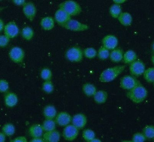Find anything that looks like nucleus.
Wrapping results in <instances>:
<instances>
[{"mask_svg":"<svg viewBox=\"0 0 154 142\" xmlns=\"http://www.w3.org/2000/svg\"><path fill=\"white\" fill-rule=\"evenodd\" d=\"M6 135L3 133V132H1L0 133V141L1 142H4L6 140Z\"/></svg>","mask_w":154,"mask_h":142,"instance_id":"obj_42","label":"nucleus"},{"mask_svg":"<svg viewBox=\"0 0 154 142\" xmlns=\"http://www.w3.org/2000/svg\"><path fill=\"white\" fill-rule=\"evenodd\" d=\"M2 132L7 136H11L15 133V127L14 125L11 123L5 124L2 128Z\"/></svg>","mask_w":154,"mask_h":142,"instance_id":"obj_31","label":"nucleus"},{"mask_svg":"<svg viewBox=\"0 0 154 142\" xmlns=\"http://www.w3.org/2000/svg\"><path fill=\"white\" fill-rule=\"evenodd\" d=\"M110 15L114 18H118L119 16L122 13V8L120 5L117 4H113L109 9Z\"/></svg>","mask_w":154,"mask_h":142,"instance_id":"obj_29","label":"nucleus"},{"mask_svg":"<svg viewBox=\"0 0 154 142\" xmlns=\"http://www.w3.org/2000/svg\"><path fill=\"white\" fill-rule=\"evenodd\" d=\"M145 70V64L143 62L140 60H136L130 64V73L131 75L134 77H140L143 74Z\"/></svg>","mask_w":154,"mask_h":142,"instance_id":"obj_6","label":"nucleus"},{"mask_svg":"<svg viewBox=\"0 0 154 142\" xmlns=\"http://www.w3.org/2000/svg\"><path fill=\"white\" fill-rule=\"evenodd\" d=\"M123 52L122 50L116 48L113 50L110 53V60L114 63H119L123 60Z\"/></svg>","mask_w":154,"mask_h":142,"instance_id":"obj_19","label":"nucleus"},{"mask_svg":"<svg viewBox=\"0 0 154 142\" xmlns=\"http://www.w3.org/2000/svg\"><path fill=\"white\" fill-rule=\"evenodd\" d=\"M55 19L60 25L63 26L71 20V16L64 10L59 8L56 11L55 14Z\"/></svg>","mask_w":154,"mask_h":142,"instance_id":"obj_13","label":"nucleus"},{"mask_svg":"<svg viewBox=\"0 0 154 142\" xmlns=\"http://www.w3.org/2000/svg\"><path fill=\"white\" fill-rule=\"evenodd\" d=\"M40 24L43 29L46 31H49L54 28L55 23L52 17H46L42 19Z\"/></svg>","mask_w":154,"mask_h":142,"instance_id":"obj_20","label":"nucleus"},{"mask_svg":"<svg viewBox=\"0 0 154 142\" xmlns=\"http://www.w3.org/2000/svg\"><path fill=\"white\" fill-rule=\"evenodd\" d=\"M18 102V98L17 94L12 92L7 93L5 97V105L9 108H12L17 105Z\"/></svg>","mask_w":154,"mask_h":142,"instance_id":"obj_17","label":"nucleus"},{"mask_svg":"<svg viewBox=\"0 0 154 142\" xmlns=\"http://www.w3.org/2000/svg\"><path fill=\"white\" fill-rule=\"evenodd\" d=\"M5 27V25H4V23L3 21H2V20L1 19V20H0V31L1 32L4 29Z\"/></svg>","mask_w":154,"mask_h":142,"instance_id":"obj_44","label":"nucleus"},{"mask_svg":"<svg viewBox=\"0 0 154 142\" xmlns=\"http://www.w3.org/2000/svg\"><path fill=\"white\" fill-rule=\"evenodd\" d=\"M92 142H101V140H100L99 139H97V138H95V139H94V140H92Z\"/></svg>","mask_w":154,"mask_h":142,"instance_id":"obj_46","label":"nucleus"},{"mask_svg":"<svg viewBox=\"0 0 154 142\" xmlns=\"http://www.w3.org/2000/svg\"><path fill=\"white\" fill-rule=\"evenodd\" d=\"M10 38L7 37L5 35H1L0 37V46L1 47H6L9 43Z\"/></svg>","mask_w":154,"mask_h":142,"instance_id":"obj_39","label":"nucleus"},{"mask_svg":"<svg viewBox=\"0 0 154 142\" xmlns=\"http://www.w3.org/2000/svg\"><path fill=\"white\" fill-rule=\"evenodd\" d=\"M83 93L87 97H94L97 92L96 87L90 83H86L83 85L82 86Z\"/></svg>","mask_w":154,"mask_h":142,"instance_id":"obj_25","label":"nucleus"},{"mask_svg":"<svg viewBox=\"0 0 154 142\" xmlns=\"http://www.w3.org/2000/svg\"><path fill=\"white\" fill-rule=\"evenodd\" d=\"M60 135L57 130L45 131L43 135V139L45 141L48 142H57L59 141Z\"/></svg>","mask_w":154,"mask_h":142,"instance_id":"obj_16","label":"nucleus"},{"mask_svg":"<svg viewBox=\"0 0 154 142\" xmlns=\"http://www.w3.org/2000/svg\"><path fill=\"white\" fill-rule=\"evenodd\" d=\"M125 0H114L113 1V2L115 4L119 5L121 4L124 3L125 2Z\"/></svg>","mask_w":154,"mask_h":142,"instance_id":"obj_45","label":"nucleus"},{"mask_svg":"<svg viewBox=\"0 0 154 142\" xmlns=\"http://www.w3.org/2000/svg\"><path fill=\"white\" fill-rule=\"evenodd\" d=\"M137 56L134 50H129L123 55V60L125 63L131 64L137 60Z\"/></svg>","mask_w":154,"mask_h":142,"instance_id":"obj_24","label":"nucleus"},{"mask_svg":"<svg viewBox=\"0 0 154 142\" xmlns=\"http://www.w3.org/2000/svg\"><path fill=\"white\" fill-rule=\"evenodd\" d=\"M9 56L12 61L19 63L23 61L25 56L24 51L19 47H14L9 51Z\"/></svg>","mask_w":154,"mask_h":142,"instance_id":"obj_9","label":"nucleus"},{"mask_svg":"<svg viewBox=\"0 0 154 142\" xmlns=\"http://www.w3.org/2000/svg\"><path fill=\"white\" fill-rule=\"evenodd\" d=\"M21 35L24 39L30 40L34 37V31L30 27H25L22 30Z\"/></svg>","mask_w":154,"mask_h":142,"instance_id":"obj_30","label":"nucleus"},{"mask_svg":"<svg viewBox=\"0 0 154 142\" xmlns=\"http://www.w3.org/2000/svg\"><path fill=\"white\" fill-rule=\"evenodd\" d=\"M110 53L109 50L107 49L102 46L100 47L98 50L97 56L99 59H100V60H104L109 57Z\"/></svg>","mask_w":154,"mask_h":142,"instance_id":"obj_32","label":"nucleus"},{"mask_svg":"<svg viewBox=\"0 0 154 142\" xmlns=\"http://www.w3.org/2000/svg\"><path fill=\"white\" fill-rule=\"evenodd\" d=\"M72 118L68 112L62 111L57 114L55 119L56 123L60 126H66L72 121Z\"/></svg>","mask_w":154,"mask_h":142,"instance_id":"obj_14","label":"nucleus"},{"mask_svg":"<svg viewBox=\"0 0 154 142\" xmlns=\"http://www.w3.org/2000/svg\"><path fill=\"white\" fill-rule=\"evenodd\" d=\"M24 14L26 18L32 21L35 17L37 9L35 5L32 2H26L23 8Z\"/></svg>","mask_w":154,"mask_h":142,"instance_id":"obj_11","label":"nucleus"},{"mask_svg":"<svg viewBox=\"0 0 154 142\" xmlns=\"http://www.w3.org/2000/svg\"><path fill=\"white\" fill-rule=\"evenodd\" d=\"M52 72L49 68H44L41 72V77L45 81H50L52 78Z\"/></svg>","mask_w":154,"mask_h":142,"instance_id":"obj_35","label":"nucleus"},{"mask_svg":"<svg viewBox=\"0 0 154 142\" xmlns=\"http://www.w3.org/2000/svg\"><path fill=\"white\" fill-rule=\"evenodd\" d=\"M9 89L8 82L4 79H1L0 81V91L1 93H5Z\"/></svg>","mask_w":154,"mask_h":142,"instance_id":"obj_38","label":"nucleus"},{"mask_svg":"<svg viewBox=\"0 0 154 142\" xmlns=\"http://www.w3.org/2000/svg\"><path fill=\"white\" fill-rule=\"evenodd\" d=\"M144 79L149 83H152L154 81V69L153 67H149L145 69L143 74Z\"/></svg>","mask_w":154,"mask_h":142,"instance_id":"obj_27","label":"nucleus"},{"mask_svg":"<svg viewBox=\"0 0 154 142\" xmlns=\"http://www.w3.org/2000/svg\"><path fill=\"white\" fill-rule=\"evenodd\" d=\"M60 8L65 11L70 16L79 15L82 12V8L77 2L74 1H66L60 4Z\"/></svg>","mask_w":154,"mask_h":142,"instance_id":"obj_3","label":"nucleus"},{"mask_svg":"<svg viewBox=\"0 0 154 142\" xmlns=\"http://www.w3.org/2000/svg\"><path fill=\"white\" fill-rule=\"evenodd\" d=\"M65 56L69 61L78 63L83 59V51L79 47H73L66 51Z\"/></svg>","mask_w":154,"mask_h":142,"instance_id":"obj_4","label":"nucleus"},{"mask_svg":"<svg viewBox=\"0 0 154 142\" xmlns=\"http://www.w3.org/2000/svg\"><path fill=\"white\" fill-rule=\"evenodd\" d=\"M42 126L45 131L54 130L56 127V122L53 119H46L43 123Z\"/></svg>","mask_w":154,"mask_h":142,"instance_id":"obj_26","label":"nucleus"},{"mask_svg":"<svg viewBox=\"0 0 154 142\" xmlns=\"http://www.w3.org/2000/svg\"><path fill=\"white\" fill-rule=\"evenodd\" d=\"M43 114L46 119H54L57 115V109L54 105L46 106L43 110Z\"/></svg>","mask_w":154,"mask_h":142,"instance_id":"obj_23","label":"nucleus"},{"mask_svg":"<svg viewBox=\"0 0 154 142\" xmlns=\"http://www.w3.org/2000/svg\"><path fill=\"white\" fill-rule=\"evenodd\" d=\"M44 131L42 126L39 124H35L30 126L29 131L30 135L33 138L41 137Z\"/></svg>","mask_w":154,"mask_h":142,"instance_id":"obj_18","label":"nucleus"},{"mask_svg":"<svg viewBox=\"0 0 154 142\" xmlns=\"http://www.w3.org/2000/svg\"><path fill=\"white\" fill-rule=\"evenodd\" d=\"M44 140L43 138L42 139L41 137H39V138H33L31 140V142H44Z\"/></svg>","mask_w":154,"mask_h":142,"instance_id":"obj_43","label":"nucleus"},{"mask_svg":"<svg viewBox=\"0 0 154 142\" xmlns=\"http://www.w3.org/2000/svg\"><path fill=\"white\" fill-rule=\"evenodd\" d=\"M118 19L119 22L125 26H129L131 25L133 21L131 14L127 12H122L119 16Z\"/></svg>","mask_w":154,"mask_h":142,"instance_id":"obj_21","label":"nucleus"},{"mask_svg":"<svg viewBox=\"0 0 154 142\" xmlns=\"http://www.w3.org/2000/svg\"><path fill=\"white\" fill-rule=\"evenodd\" d=\"M82 137L86 141L91 142L96 138V135L94 131L91 129H85L82 132Z\"/></svg>","mask_w":154,"mask_h":142,"instance_id":"obj_33","label":"nucleus"},{"mask_svg":"<svg viewBox=\"0 0 154 142\" xmlns=\"http://www.w3.org/2000/svg\"><path fill=\"white\" fill-rule=\"evenodd\" d=\"M87 119L83 113L75 114L72 118V124L79 129H82L86 125Z\"/></svg>","mask_w":154,"mask_h":142,"instance_id":"obj_15","label":"nucleus"},{"mask_svg":"<svg viewBox=\"0 0 154 142\" xmlns=\"http://www.w3.org/2000/svg\"><path fill=\"white\" fill-rule=\"evenodd\" d=\"M148 95V90L141 83L129 90L126 93L127 98L135 104L142 103Z\"/></svg>","mask_w":154,"mask_h":142,"instance_id":"obj_1","label":"nucleus"},{"mask_svg":"<svg viewBox=\"0 0 154 142\" xmlns=\"http://www.w3.org/2000/svg\"><path fill=\"white\" fill-rule=\"evenodd\" d=\"M108 98V94L107 92L104 90H99L97 91L94 96V101L98 104L105 103Z\"/></svg>","mask_w":154,"mask_h":142,"instance_id":"obj_22","label":"nucleus"},{"mask_svg":"<svg viewBox=\"0 0 154 142\" xmlns=\"http://www.w3.org/2000/svg\"><path fill=\"white\" fill-rule=\"evenodd\" d=\"M42 89L45 93H52L54 90V84L50 81H45L43 84Z\"/></svg>","mask_w":154,"mask_h":142,"instance_id":"obj_36","label":"nucleus"},{"mask_svg":"<svg viewBox=\"0 0 154 142\" xmlns=\"http://www.w3.org/2000/svg\"><path fill=\"white\" fill-rule=\"evenodd\" d=\"M118 42L117 38L112 35L105 36L102 40L103 46L109 50L116 49L118 45Z\"/></svg>","mask_w":154,"mask_h":142,"instance_id":"obj_12","label":"nucleus"},{"mask_svg":"<svg viewBox=\"0 0 154 142\" xmlns=\"http://www.w3.org/2000/svg\"><path fill=\"white\" fill-rule=\"evenodd\" d=\"M97 50L93 47H88L83 51V55L86 58L89 59H94L97 56Z\"/></svg>","mask_w":154,"mask_h":142,"instance_id":"obj_34","label":"nucleus"},{"mask_svg":"<svg viewBox=\"0 0 154 142\" xmlns=\"http://www.w3.org/2000/svg\"><path fill=\"white\" fill-rule=\"evenodd\" d=\"M63 27L67 30L74 31H82L89 29L88 25L84 24L76 20H70Z\"/></svg>","mask_w":154,"mask_h":142,"instance_id":"obj_7","label":"nucleus"},{"mask_svg":"<svg viewBox=\"0 0 154 142\" xmlns=\"http://www.w3.org/2000/svg\"><path fill=\"white\" fill-rule=\"evenodd\" d=\"M79 129L73 124L65 126L63 131V136L67 141L74 140L76 139L79 134Z\"/></svg>","mask_w":154,"mask_h":142,"instance_id":"obj_8","label":"nucleus"},{"mask_svg":"<svg viewBox=\"0 0 154 142\" xmlns=\"http://www.w3.org/2000/svg\"><path fill=\"white\" fill-rule=\"evenodd\" d=\"M12 142H27V140H26V137H24V136H20V137H17V138H15L14 140H12Z\"/></svg>","mask_w":154,"mask_h":142,"instance_id":"obj_40","label":"nucleus"},{"mask_svg":"<svg viewBox=\"0 0 154 142\" xmlns=\"http://www.w3.org/2000/svg\"><path fill=\"white\" fill-rule=\"evenodd\" d=\"M140 83L135 77L132 75H127L122 78L120 85L122 89L130 90Z\"/></svg>","mask_w":154,"mask_h":142,"instance_id":"obj_5","label":"nucleus"},{"mask_svg":"<svg viewBox=\"0 0 154 142\" xmlns=\"http://www.w3.org/2000/svg\"><path fill=\"white\" fill-rule=\"evenodd\" d=\"M13 3L17 5H23L26 2L23 0H14L13 1Z\"/></svg>","mask_w":154,"mask_h":142,"instance_id":"obj_41","label":"nucleus"},{"mask_svg":"<svg viewBox=\"0 0 154 142\" xmlns=\"http://www.w3.org/2000/svg\"><path fill=\"white\" fill-rule=\"evenodd\" d=\"M142 133L145 136L146 139L151 140L154 137V127L153 125H149L146 126L143 128L142 131Z\"/></svg>","mask_w":154,"mask_h":142,"instance_id":"obj_28","label":"nucleus"},{"mask_svg":"<svg viewBox=\"0 0 154 142\" xmlns=\"http://www.w3.org/2000/svg\"><path fill=\"white\" fill-rule=\"evenodd\" d=\"M146 138L142 133L137 132L133 135L132 137V141L134 142H142L145 141Z\"/></svg>","mask_w":154,"mask_h":142,"instance_id":"obj_37","label":"nucleus"},{"mask_svg":"<svg viewBox=\"0 0 154 142\" xmlns=\"http://www.w3.org/2000/svg\"><path fill=\"white\" fill-rule=\"evenodd\" d=\"M4 34L10 39L15 38L19 33V29L17 25L14 21H10L5 27Z\"/></svg>","mask_w":154,"mask_h":142,"instance_id":"obj_10","label":"nucleus"},{"mask_svg":"<svg viewBox=\"0 0 154 142\" xmlns=\"http://www.w3.org/2000/svg\"><path fill=\"white\" fill-rule=\"evenodd\" d=\"M125 68L124 65H122L107 68L101 73L99 81L103 83L112 82L122 74Z\"/></svg>","mask_w":154,"mask_h":142,"instance_id":"obj_2","label":"nucleus"}]
</instances>
